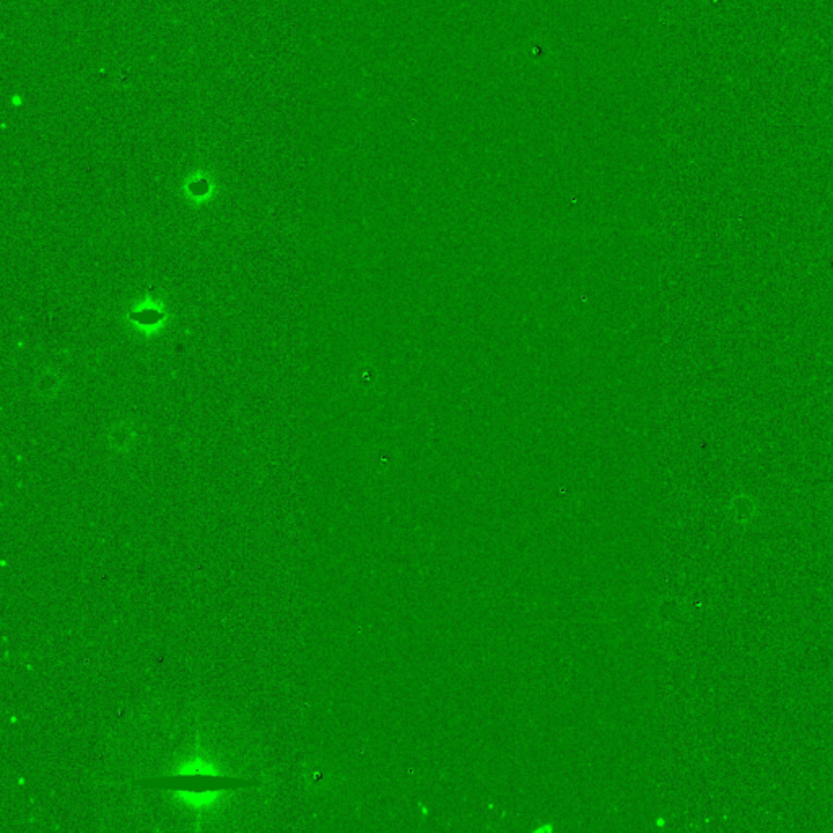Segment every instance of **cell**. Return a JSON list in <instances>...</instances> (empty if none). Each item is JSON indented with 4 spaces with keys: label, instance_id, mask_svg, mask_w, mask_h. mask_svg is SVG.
<instances>
[{
    "label": "cell",
    "instance_id": "cell-1",
    "mask_svg": "<svg viewBox=\"0 0 833 833\" xmlns=\"http://www.w3.org/2000/svg\"><path fill=\"white\" fill-rule=\"evenodd\" d=\"M181 796L179 798L183 799L184 803L188 804L191 807H197V809H201V807H209L210 804H214L217 799H219L220 793H212V791H205V793H179Z\"/></svg>",
    "mask_w": 833,
    "mask_h": 833
}]
</instances>
